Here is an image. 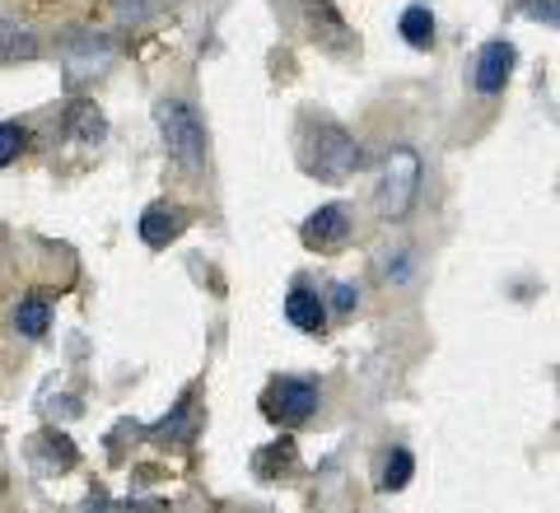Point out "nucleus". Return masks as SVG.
<instances>
[{
  "label": "nucleus",
  "instance_id": "nucleus-1",
  "mask_svg": "<svg viewBox=\"0 0 560 513\" xmlns=\"http://www.w3.org/2000/svg\"><path fill=\"white\" fill-rule=\"evenodd\" d=\"M154 127H160L164 150L183 173H201L206 168V159H210L206 121L187 98H160L154 103Z\"/></svg>",
  "mask_w": 560,
  "mask_h": 513
},
{
  "label": "nucleus",
  "instance_id": "nucleus-2",
  "mask_svg": "<svg viewBox=\"0 0 560 513\" xmlns=\"http://www.w3.org/2000/svg\"><path fill=\"white\" fill-rule=\"evenodd\" d=\"M304 173L318 183H346L350 173L364 168V150L360 140L346 127H331V121H318V127L304 131Z\"/></svg>",
  "mask_w": 560,
  "mask_h": 513
},
{
  "label": "nucleus",
  "instance_id": "nucleus-3",
  "mask_svg": "<svg viewBox=\"0 0 560 513\" xmlns=\"http://www.w3.org/2000/svg\"><path fill=\"white\" fill-rule=\"evenodd\" d=\"M420 183H425V168H420V154L397 145L383 154V168H378V187H374V206L383 220H407L416 210L420 197Z\"/></svg>",
  "mask_w": 560,
  "mask_h": 513
},
{
  "label": "nucleus",
  "instance_id": "nucleus-4",
  "mask_svg": "<svg viewBox=\"0 0 560 513\" xmlns=\"http://www.w3.org/2000/svg\"><path fill=\"white\" fill-rule=\"evenodd\" d=\"M61 66H66V80L75 84H94L113 70V43L94 28H70L61 38Z\"/></svg>",
  "mask_w": 560,
  "mask_h": 513
},
{
  "label": "nucleus",
  "instance_id": "nucleus-5",
  "mask_svg": "<svg viewBox=\"0 0 560 513\" xmlns=\"http://www.w3.org/2000/svg\"><path fill=\"white\" fill-rule=\"evenodd\" d=\"M261 411L276 424H304L318 411V383L313 378H276L267 393H261Z\"/></svg>",
  "mask_w": 560,
  "mask_h": 513
},
{
  "label": "nucleus",
  "instance_id": "nucleus-6",
  "mask_svg": "<svg viewBox=\"0 0 560 513\" xmlns=\"http://www.w3.org/2000/svg\"><path fill=\"white\" fill-rule=\"evenodd\" d=\"M514 66H518V47H514L510 38L486 43L481 57H477V70H471V84H477V94H481V98L504 94V84H510Z\"/></svg>",
  "mask_w": 560,
  "mask_h": 513
},
{
  "label": "nucleus",
  "instance_id": "nucleus-7",
  "mask_svg": "<svg viewBox=\"0 0 560 513\" xmlns=\"http://www.w3.org/2000/svg\"><path fill=\"white\" fill-rule=\"evenodd\" d=\"M346 234H350V215H346L341 206L313 210V215L304 220V229H300L304 247H318V253H337V247L346 243Z\"/></svg>",
  "mask_w": 560,
  "mask_h": 513
},
{
  "label": "nucleus",
  "instance_id": "nucleus-8",
  "mask_svg": "<svg viewBox=\"0 0 560 513\" xmlns=\"http://www.w3.org/2000/svg\"><path fill=\"white\" fill-rule=\"evenodd\" d=\"M327 299L318 290H308V285H294L285 294V323L290 327H300L304 336H323L327 331Z\"/></svg>",
  "mask_w": 560,
  "mask_h": 513
},
{
  "label": "nucleus",
  "instance_id": "nucleus-9",
  "mask_svg": "<svg viewBox=\"0 0 560 513\" xmlns=\"http://www.w3.org/2000/svg\"><path fill=\"white\" fill-rule=\"evenodd\" d=\"M187 229V215L183 210H168V206H150L145 215H140V238L150 247H168Z\"/></svg>",
  "mask_w": 560,
  "mask_h": 513
},
{
  "label": "nucleus",
  "instance_id": "nucleus-10",
  "mask_svg": "<svg viewBox=\"0 0 560 513\" xmlns=\"http://www.w3.org/2000/svg\"><path fill=\"white\" fill-rule=\"evenodd\" d=\"M66 131L75 140H84V145H98V140L108 136V127H103V113L94 108V103H84V98L66 108Z\"/></svg>",
  "mask_w": 560,
  "mask_h": 513
},
{
  "label": "nucleus",
  "instance_id": "nucleus-11",
  "mask_svg": "<svg viewBox=\"0 0 560 513\" xmlns=\"http://www.w3.org/2000/svg\"><path fill=\"white\" fill-rule=\"evenodd\" d=\"M411 476H416V457H411V448H388L383 453V471H378V486L383 490H407L411 486Z\"/></svg>",
  "mask_w": 560,
  "mask_h": 513
},
{
  "label": "nucleus",
  "instance_id": "nucleus-12",
  "mask_svg": "<svg viewBox=\"0 0 560 513\" xmlns=\"http://www.w3.org/2000/svg\"><path fill=\"white\" fill-rule=\"evenodd\" d=\"M397 33L411 47H430L434 43V10L430 5H407L401 10V20H397Z\"/></svg>",
  "mask_w": 560,
  "mask_h": 513
},
{
  "label": "nucleus",
  "instance_id": "nucleus-13",
  "mask_svg": "<svg viewBox=\"0 0 560 513\" xmlns=\"http://www.w3.org/2000/svg\"><path fill=\"white\" fill-rule=\"evenodd\" d=\"M33 57H38V38L0 20V61H33Z\"/></svg>",
  "mask_w": 560,
  "mask_h": 513
},
{
  "label": "nucleus",
  "instance_id": "nucleus-14",
  "mask_svg": "<svg viewBox=\"0 0 560 513\" xmlns=\"http://www.w3.org/2000/svg\"><path fill=\"white\" fill-rule=\"evenodd\" d=\"M47 323H51L47 299H24V304L14 308V327H20V336H28V341H38V336H47Z\"/></svg>",
  "mask_w": 560,
  "mask_h": 513
},
{
  "label": "nucleus",
  "instance_id": "nucleus-15",
  "mask_svg": "<svg viewBox=\"0 0 560 513\" xmlns=\"http://www.w3.org/2000/svg\"><path fill=\"white\" fill-rule=\"evenodd\" d=\"M411 271H416V253H407V247H397L393 257H383V261H378V276L388 280V285H407Z\"/></svg>",
  "mask_w": 560,
  "mask_h": 513
},
{
  "label": "nucleus",
  "instance_id": "nucleus-16",
  "mask_svg": "<svg viewBox=\"0 0 560 513\" xmlns=\"http://www.w3.org/2000/svg\"><path fill=\"white\" fill-rule=\"evenodd\" d=\"M113 10H117L121 24H145L164 10V0H113Z\"/></svg>",
  "mask_w": 560,
  "mask_h": 513
},
{
  "label": "nucleus",
  "instance_id": "nucleus-17",
  "mask_svg": "<svg viewBox=\"0 0 560 513\" xmlns=\"http://www.w3.org/2000/svg\"><path fill=\"white\" fill-rule=\"evenodd\" d=\"M187 416H191V397H183L178 406H173L168 424H160V430H154V439H187L191 430H197V420H187Z\"/></svg>",
  "mask_w": 560,
  "mask_h": 513
},
{
  "label": "nucleus",
  "instance_id": "nucleus-18",
  "mask_svg": "<svg viewBox=\"0 0 560 513\" xmlns=\"http://www.w3.org/2000/svg\"><path fill=\"white\" fill-rule=\"evenodd\" d=\"M20 154H24V131L14 121H0V168L14 164Z\"/></svg>",
  "mask_w": 560,
  "mask_h": 513
},
{
  "label": "nucleus",
  "instance_id": "nucleus-19",
  "mask_svg": "<svg viewBox=\"0 0 560 513\" xmlns=\"http://www.w3.org/2000/svg\"><path fill=\"white\" fill-rule=\"evenodd\" d=\"M327 304H331V313H355V304H360V290L350 285V280H331Z\"/></svg>",
  "mask_w": 560,
  "mask_h": 513
},
{
  "label": "nucleus",
  "instance_id": "nucleus-20",
  "mask_svg": "<svg viewBox=\"0 0 560 513\" xmlns=\"http://www.w3.org/2000/svg\"><path fill=\"white\" fill-rule=\"evenodd\" d=\"M556 10H560V0H556Z\"/></svg>",
  "mask_w": 560,
  "mask_h": 513
}]
</instances>
